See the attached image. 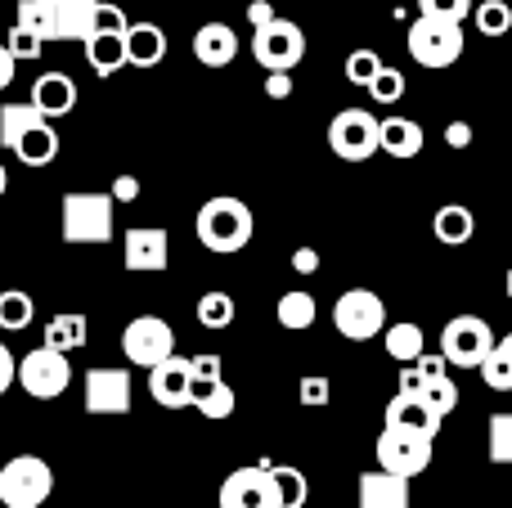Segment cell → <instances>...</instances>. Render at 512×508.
Listing matches in <instances>:
<instances>
[{
    "instance_id": "6da1fadb",
    "label": "cell",
    "mask_w": 512,
    "mask_h": 508,
    "mask_svg": "<svg viewBox=\"0 0 512 508\" xmlns=\"http://www.w3.org/2000/svg\"><path fill=\"white\" fill-rule=\"evenodd\" d=\"M194 230H198V243H203L207 252H225V257H230V252H243L252 243L256 221H252V207L243 203V198L221 194V198H207V203L198 207Z\"/></svg>"
},
{
    "instance_id": "7a4b0ae2",
    "label": "cell",
    "mask_w": 512,
    "mask_h": 508,
    "mask_svg": "<svg viewBox=\"0 0 512 508\" xmlns=\"http://www.w3.org/2000/svg\"><path fill=\"white\" fill-rule=\"evenodd\" d=\"M405 41H409L414 63H423V68H450L463 54V23L441 18V14H418Z\"/></svg>"
},
{
    "instance_id": "3957f363",
    "label": "cell",
    "mask_w": 512,
    "mask_h": 508,
    "mask_svg": "<svg viewBox=\"0 0 512 508\" xmlns=\"http://www.w3.org/2000/svg\"><path fill=\"white\" fill-rule=\"evenodd\" d=\"M54 491V473L41 455H14L0 468V504L5 508H41Z\"/></svg>"
},
{
    "instance_id": "277c9868",
    "label": "cell",
    "mask_w": 512,
    "mask_h": 508,
    "mask_svg": "<svg viewBox=\"0 0 512 508\" xmlns=\"http://www.w3.org/2000/svg\"><path fill=\"white\" fill-rule=\"evenodd\" d=\"M113 194H68L63 198V239L68 243H108L113 239Z\"/></svg>"
},
{
    "instance_id": "5b68a950",
    "label": "cell",
    "mask_w": 512,
    "mask_h": 508,
    "mask_svg": "<svg viewBox=\"0 0 512 508\" xmlns=\"http://www.w3.org/2000/svg\"><path fill=\"white\" fill-rule=\"evenodd\" d=\"M328 149L342 162H369L373 153H382V122L364 108H346L328 122Z\"/></svg>"
},
{
    "instance_id": "8992f818",
    "label": "cell",
    "mask_w": 512,
    "mask_h": 508,
    "mask_svg": "<svg viewBox=\"0 0 512 508\" xmlns=\"http://www.w3.org/2000/svg\"><path fill=\"white\" fill-rule=\"evenodd\" d=\"M252 54L265 72H292L306 59V32L292 18H270L252 32Z\"/></svg>"
},
{
    "instance_id": "52a82bcc",
    "label": "cell",
    "mask_w": 512,
    "mask_h": 508,
    "mask_svg": "<svg viewBox=\"0 0 512 508\" xmlns=\"http://www.w3.org/2000/svg\"><path fill=\"white\" fill-rule=\"evenodd\" d=\"M333 329L342 333L346 342H369L387 329V306H382V297L369 293V288H346L333 306Z\"/></svg>"
},
{
    "instance_id": "ba28073f",
    "label": "cell",
    "mask_w": 512,
    "mask_h": 508,
    "mask_svg": "<svg viewBox=\"0 0 512 508\" xmlns=\"http://www.w3.org/2000/svg\"><path fill=\"white\" fill-rule=\"evenodd\" d=\"M72 383V365H68V351H54V347H36L18 360V387L36 401H54L63 396Z\"/></svg>"
},
{
    "instance_id": "9c48e42d",
    "label": "cell",
    "mask_w": 512,
    "mask_h": 508,
    "mask_svg": "<svg viewBox=\"0 0 512 508\" xmlns=\"http://www.w3.org/2000/svg\"><path fill=\"white\" fill-rule=\"evenodd\" d=\"M427 464H432V437H427V432L391 428V423H382L378 468L400 473V477H418V473H427Z\"/></svg>"
},
{
    "instance_id": "30bf717a",
    "label": "cell",
    "mask_w": 512,
    "mask_h": 508,
    "mask_svg": "<svg viewBox=\"0 0 512 508\" xmlns=\"http://www.w3.org/2000/svg\"><path fill=\"white\" fill-rule=\"evenodd\" d=\"M441 351L450 356V365L459 369H481L486 356L495 351V333L481 315H454L441 329Z\"/></svg>"
},
{
    "instance_id": "8fae6325",
    "label": "cell",
    "mask_w": 512,
    "mask_h": 508,
    "mask_svg": "<svg viewBox=\"0 0 512 508\" xmlns=\"http://www.w3.org/2000/svg\"><path fill=\"white\" fill-rule=\"evenodd\" d=\"M122 356L131 360V365L153 369L167 356H176V333H171V324L162 320V315H135L122 329Z\"/></svg>"
},
{
    "instance_id": "7c38bea8",
    "label": "cell",
    "mask_w": 512,
    "mask_h": 508,
    "mask_svg": "<svg viewBox=\"0 0 512 508\" xmlns=\"http://www.w3.org/2000/svg\"><path fill=\"white\" fill-rule=\"evenodd\" d=\"M149 396L162 410H185L194 405V360L167 356L162 365L149 369Z\"/></svg>"
},
{
    "instance_id": "4fadbf2b",
    "label": "cell",
    "mask_w": 512,
    "mask_h": 508,
    "mask_svg": "<svg viewBox=\"0 0 512 508\" xmlns=\"http://www.w3.org/2000/svg\"><path fill=\"white\" fill-rule=\"evenodd\" d=\"M221 508H283L270 468H239L221 482Z\"/></svg>"
},
{
    "instance_id": "5bb4252c",
    "label": "cell",
    "mask_w": 512,
    "mask_h": 508,
    "mask_svg": "<svg viewBox=\"0 0 512 508\" xmlns=\"http://www.w3.org/2000/svg\"><path fill=\"white\" fill-rule=\"evenodd\" d=\"M126 410H131V374L126 369H90L86 414H126Z\"/></svg>"
},
{
    "instance_id": "9a60e30c",
    "label": "cell",
    "mask_w": 512,
    "mask_h": 508,
    "mask_svg": "<svg viewBox=\"0 0 512 508\" xmlns=\"http://www.w3.org/2000/svg\"><path fill=\"white\" fill-rule=\"evenodd\" d=\"M126 270H140V275H158L171 266V239L158 225H140V230H126Z\"/></svg>"
},
{
    "instance_id": "2e32d148",
    "label": "cell",
    "mask_w": 512,
    "mask_h": 508,
    "mask_svg": "<svg viewBox=\"0 0 512 508\" xmlns=\"http://www.w3.org/2000/svg\"><path fill=\"white\" fill-rule=\"evenodd\" d=\"M32 104L41 108V117H68L72 108H77V81L68 77V72H45V77H36L32 86Z\"/></svg>"
},
{
    "instance_id": "e0dca14e",
    "label": "cell",
    "mask_w": 512,
    "mask_h": 508,
    "mask_svg": "<svg viewBox=\"0 0 512 508\" xmlns=\"http://www.w3.org/2000/svg\"><path fill=\"white\" fill-rule=\"evenodd\" d=\"M239 54V32L230 23H203L194 32V59L207 63V68H225Z\"/></svg>"
},
{
    "instance_id": "ac0fdd59",
    "label": "cell",
    "mask_w": 512,
    "mask_h": 508,
    "mask_svg": "<svg viewBox=\"0 0 512 508\" xmlns=\"http://www.w3.org/2000/svg\"><path fill=\"white\" fill-rule=\"evenodd\" d=\"M360 508H409V477L400 473H364L360 477Z\"/></svg>"
},
{
    "instance_id": "d6986e66",
    "label": "cell",
    "mask_w": 512,
    "mask_h": 508,
    "mask_svg": "<svg viewBox=\"0 0 512 508\" xmlns=\"http://www.w3.org/2000/svg\"><path fill=\"white\" fill-rule=\"evenodd\" d=\"M387 423H391V428L427 432V437H436V432H441V414H436L423 396H409V392H396V401L387 405Z\"/></svg>"
},
{
    "instance_id": "ffe728a7",
    "label": "cell",
    "mask_w": 512,
    "mask_h": 508,
    "mask_svg": "<svg viewBox=\"0 0 512 508\" xmlns=\"http://www.w3.org/2000/svg\"><path fill=\"white\" fill-rule=\"evenodd\" d=\"M86 45V63L99 72V77H113L131 63V50H126V32H95Z\"/></svg>"
},
{
    "instance_id": "44dd1931",
    "label": "cell",
    "mask_w": 512,
    "mask_h": 508,
    "mask_svg": "<svg viewBox=\"0 0 512 508\" xmlns=\"http://www.w3.org/2000/svg\"><path fill=\"white\" fill-rule=\"evenodd\" d=\"M126 50H131V68H158L167 54V32L158 23H131Z\"/></svg>"
},
{
    "instance_id": "7402d4cb",
    "label": "cell",
    "mask_w": 512,
    "mask_h": 508,
    "mask_svg": "<svg viewBox=\"0 0 512 508\" xmlns=\"http://www.w3.org/2000/svg\"><path fill=\"white\" fill-rule=\"evenodd\" d=\"M14 158L23 162V167H50V162L59 158V135H54L50 117H41V122H36L32 131H27L23 140H18Z\"/></svg>"
},
{
    "instance_id": "603a6c76",
    "label": "cell",
    "mask_w": 512,
    "mask_h": 508,
    "mask_svg": "<svg viewBox=\"0 0 512 508\" xmlns=\"http://www.w3.org/2000/svg\"><path fill=\"white\" fill-rule=\"evenodd\" d=\"M382 153H391V158H418L423 153V126L414 122V117H387L382 122Z\"/></svg>"
},
{
    "instance_id": "cb8c5ba5",
    "label": "cell",
    "mask_w": 512,
    "mask_h": 508,
    "mask_svg": "<svg viewBox=\"0 0 512 508\" xmlns=\"http://www.w3.org/2000/svg\"><path fill=\"white\" fill-rule=\"evenodd\" d=\"M104 0H63L59 5V36L63 41H90Z\"/></svg>"
},
{
    "instance_id": "d4e9b609",
    "label": "cell",
    "mask_w": 512,
    "mask_h": 508,
    "mask_svg": "<svg viewBox=\"0 0 512 508\" xmlns=\"http://www.w3.org/2000/svg\"><path fill=\"white\" fill-rule=\"evenodd\" d=\"M432 230H436V239H441V243H450V248H463V243L477 234V216H472L463 203H445V207H436Z\"/></svg>"
},
{
    "instance_id": "484cf974",
    "label": "cell",
    "mask_w": 512,
    "mask_h": 508,
    "mask_svg": "<svg viewBox=\"0 0 512 508\" xmlns=\"http://www.w3.org/2000/svg\"><path fill=\"white\" fill-rule=\"evenodd\" d=\"M194 410L203 419H230L234 414V387L225 378H194Z\"/></svg>"
},
{
    "instance_id": "4316f807",
    "label": "cell",
    "mask_w": 512,
    "mask_h": 508,
    "mask_svg": "<svg viewBox=\"0 0 512 508\" xmlns=\"http://www.w3.org/2000/svg\"><path fill=\"white\" fill-rule=\"evenodd\" d=\"M23 32L41 36V41H54L59 36V5L54 0H18V18H14Z\"/></svg>"
},
{
    "instance_id": "83f0119b",
    "label": "cell",
    "mask_w": 512,
    "mask_h": 508,
    "mask_svg": "<svg viewBox=\"0 0 512 508\" xmlns=\"http://www.w3.org/2000/svg\"><path fill=\"white\" fill-rule=\"evenodd\" d=\"M86 315H54L50 324H45V347H54V351H77V347H86Z\"/></svg>"
},
{
    "instance_id": "f1b7e54d",
    "label": "cell",
    "mask_w": 512,
    "mask_h": 508,
    "mask_svg": "<svg viewBox=\"0 0 512 508\" xmlns=\"http://www.w3.org/2000/svg\"><path fill=\"white\" fill-rule=\"evenodd\" d=\"M36 122H41V108H36V104H5V108H0V144L14 153L18 140H23Z\"/></svg>"
},
{
    "instance_id": "f546056e",
    "label": "cell",
    "mask_w": 512,
    "mask_h": 508,
    "mask_svg": "<svg viewBox=\"0 0 512 508\" xmlns=\"http://www.w3.org/2000/svg\"><path fill=\"white\" fill-rule=\"evenodd\" d=\"M32 320H36V302L23 293V288H5L0 293V329L5 333H23V329H32Z\"/></svg>"
},
{
    "instance_id": "4dcf8cb0",
    "label": "cell",
    "mask_w": 512,
    "mask_h": 508,
    "mask_svg": "<svg viewBox=\"0 0 512 508\" xmlns=\"http://www.w3.org/2000/svg\"><path fill=\"white\" fill-rule=\"evenodd\" d=\"M387 356L396 360V365H414L418 356H423V329L418 324H391L387 329Z\"/></svg>"
},
{
    "instance_id": "1f68e13d",
    "label": "cell",
    "mask_w": 512,
    "mask_h": 508,
    "mask_svg": "<svg viewBox=\"0 0 512 508\" xmlns=\"http://www.w3.org/2000/svg\"><path fill=\"white\" fill-rule=\"evenodd\" d=\"M472 18H477L481 36H508L512 32V5L508 0H481V5L472 9Z\"/></svg>"
},
{
    "instance_id": "d6a6232c",
    "label": "cell",
    "mask_w": 512,
    "mask_h": 508,
    "mask_svg": "<svg viewBox=\"0 0 512 508\" xmlns=\"http://www.w3.org/2000/svg\"><path fill=\"white\" fill-rule=\"evenodd\" d=\"M279 324L283 329H310V324H315V297L310 293H283L279 297Z\"/></svg>"
},
{
    "instance_id": "836d02e7",
    "label": "cell",
    "mask_w": 512,
    "mask_h": 508,
    "mask_svg": "<svg viewBox=\"0 0 512 508\" xmlns=\"http://www.w3.org/2000/svg\"><path fill=\"white\" fill-rule=\"evenodd\" d=\"M194 315H198L203 329H230L234 324V297L230 293H207L203 302L194 306Z\"/></svg>"
},
{
    "instance_id": "e575fe53",
    "label": "cell",
    "mask_w": 512,
    "mask_h": 508,
    "mask_svg": "<svg viewBox=\"0 0 512 508\" xmlns=\"http://www.w3.org/2000/svg\"><path fill=\"white\" fill-rule=\"evenodd\" d=\"M270 477H274V491H279V504L283 508H301V504H306L310 486H306V477H301L297 468L279 464V468H270Z\"/></svg>"
},
{
    "instance_id": "d590c367",
    "label": "cell",
    "mask_w": 512,
    "mask_h": 508,
    "mask_svg": "<svg viewBox=\"0 0 512 508\" xmlns=\"http://www.w3.org/2000/svg\"><path fill=\"white\" fill-rule=\"evenodd\" d=\"M481 378H486L490 392H512V351L504 347V342H495V351L486 356Z\"/></svg>"
},
{
    "instance_id": "8d00e7d4",
    "label": "cell",
    "mask_w": 512,
    "mask_h": 508,
    "mask_svg": "<svg viewBox=\"0 0 512 508\" xmlns=\"http://www.w3.org/2000/svg\"><path fill=\"white\" fill-rule=\"evenodd\" d=\"M382 68H387V63H382L373 50H351V54H346V81H351V86H364V90H369L373 77H378Z\"/></svg>"
},
{
    "instance_id": "74e56055",
    "label": "cell",
    "mask_w": 512,
    "mask_h": 508,
    "mask_svg": "<svg viewBox=\"0 0 512 508\" xmlns=\"http://www.w3.org/2000/svg\"><path fill=\"white\" fill-rule=\"evenodd\" d=\"M490 459L495 464H512V410L490 419Z\"/></svg>"
},
{
    "instance_id": "f35d334b",
    "label": "cell",
    "mask_w": 512,
    "mask_h": 508,
    "mask_svg": "<svg viewBox=\"0 0 512 508\" xmlns=\"http://www.w3.org/2000/svg\"><path fill=\"white\" fill-rule=\"evenodd\" d=\"M423 401L445 419V414H454V405H459V387H454V378H432V383L423 387Z\"/></svg>"
},
{
    "instance_id": "ab89813d",
    "label": "cell",
    "mask_w": 512,
    "mask_h": 508,
    "mask_svg": "<svg viewBox=\"0 0 512 508\" xmlns=\"http://www.w3.org/2000/svg\"><path fill=\"white\" fill-rule=\"evenodd\" d=\"M369 95L378 99V104H396V99L405 95V72H400V68H382L378 77H373Z\"/></svg>"
},
{
    "instance_id": "60d3db41",
    "label": "cell",
    "mask_w": 512,
    "mask_h": 508,
    "mask_svg": "<svg viewBox=\"0 0 512 508\" xmlns=\"http://www.w3.org/2000/svg\"><path fill=\"white\" fill-rule=\"evenodd\" d=\"M472 9H477V0H418V14H441L454 18V23L472 18Z\"/></svg>"
},
{
    "instance_id": "b9f144b4",
    "label": "cell",
    "mask_w": 512,
    "mask_h": 508,
    "mask_svg": "<svg viewBox=\"0 0 512 508\" xmlns=\"http://www.w3.org/2000/svg\"><path fill=\"white\" fill-rule=\"evenodd\" d=\"M328 396H333V383H328L324 374H315V378H301V405H310V410H319V405H328Z\"/></svg>"
},
{
    "instance_id": "7bdbcfd3",
    "label": "cell",
    "mask_w": 512,
    "mask_h": 508,
    "mask_svg": "<svg viewBox=\"0 0 512 508\" xmlns=\"http://www.w3.org/2000/svg\"><path fill=\"white\" fill-rule=\"evenodd\" d=\"M41 36H32V32H23V27L14 23V32H9V50H14V59H36L41 54Z\"/></svg>"
},
{
    "instance_id": "ee69618b",
    "label": "cell",
    "mask_w": 512,
    "mask_h": 508,
    "mask_svg": "<svg viewBox=\"0 0 512 508\" xmlns=\"http://www.w3.org/2000/svg\"><path fill=\"white\" fill-rule=\"evenodd\" d=\"M95 32H131V18L122 14V9L117 5H99V23H95Z\"/></svg>"
},
{
    "instance_id": "f6af8a7d",
    "label": "cell",
    "mask_w": 512,
    "mask_h": 508,
    "mask_svg": "<svg viewBox=\"0 0 512 508\" xmlns=\"http://www.w3.org/2000/svg\"><path fill=\"white\" fill-rule=\"evenodd\" d=\"M414 365H418V374H423L427 383H432V378H450V356H445V351H436V356H427L423 351Z\"/></svg>"
},
{
    "instance_id": "bcb514c9",
    "label": "cell",
    "mask_w": 512,
    "mask_h": 508,
    "mask_svg": "<svg viewBox=\"0 0 512 508\" xmlns=\"http://www.w3.org/2000/svg\"><path fill=\"white\" fill-rule=\"evenodd\" d=\"M14 383H18V360H14V351L0 342V396H5Z\"/></svg>"
},
{
    "instance_id": "7dc6e473",
    "label": "cell",
    "mask_w": 512,
    "mask_h": 508,
    "mask_svg": "<svg viewBox=\"0 0 512 508\" xmlns=\"http://www.w3.org/2000/svg\"><path fill=\"white\" fill-rule=\"evenodd\" d=\"M265 95H270V99H288L292 95V77H288V72H270V77H265Z\"/></svg>"
},
{
    "instance_id": "c3c4849f",
    "label": "cell",
    "mask_w": 512,
    "mask_h": 508,
    "mask_svg": "<svg viewBox=\"0 0 512 508\" xmlns=\"http://www.w3.org/2000/svg\"><path fill=\"white\" fill-rule=\"evenodd\" d=\"M113 198H117V203H135V198H140V180H135V176H117L113 180Z\"/></svg>"
},
{
    "instance_id": "681fc988",
    "label": "cell",
    "mask_w": 512,
    "mask_h": 508,
    "mask_svg": "<svg viewBox=\"0 0 512 508\" xmlns=\"http://www.w3.org/2000/svg\"><path fill=\"white\" fill-rule=\"evenodd\" d=\"M292 270H297V275H315V270H319V252L315 248H297V252H292Z\"/></svg>"
},
{
    "instance_id": "f907efd6",
    "label": "cell",
    "mask_w": 512,
    "mask_h": 508,
    "mask_svg": "<svg viewBox=\"0 0 512 508\" xmlns=\"http://www.w3.org/2000/svg\"><path fill=\"white\" fill-rule=\"evenodd\" d=\"M194 378H221V356H194Z\"/></svg>"
},
{
    "instance_id": "816d5d0a",
    "label": "cell",
    "mask_w": 512,
    "mask_h": 508,
    "mask_svg": "<svg viewBox=\"0 0 512 508\" xmlns=\"http://www.w3.org/2000/svg\"><path fill=\"white\" fill-rule=\"evenodd\" d=\"M472 140V126L468 122H454V126H445V144H454V149H463V144Z\"/></svg>"
},
{
    "instance_id": "f5cc1de1",
    "label": "cell",
    "mask_w": 512,
    "mask_h": 508,
    "mask_svg": "<svg viewBox=\"0 0 512 508\" xmlns=\"http://www.w3.org/2000/svg\"><path fill=\"white\" fill-rule=\"evenodd\" d=\"M14 50H9V45H0V90L9 86V81H14Z\"/></svg>"
},
{
    "instance_id": "db71d44e",
    "label": "cell",
    "mask_w": 512,
    "mask_h": 508,
    "mask_svg": "<svg viewBox=\"0 0 512 508\" xmlns=\"http://www.w3.org/2000/svg\"><path fill=\"white\" fill-rule=\"evenodd\" d=\"M248 18H252L256 27H261V23H270V18H279V14H274L270 0H252V5H248Z\"/></svg>"
},
{
    "instance_id": "11a10c76",
    "label": "cell",
    "mask_w": 512,
    "mask_h": 508,
    "mask_svg": "<svg viewBox=\"0 0 512 508\" xmlns=\"http://www.w3.org/2000/svg\"><path fill=\"white\" fill-rule=\"evenodd\" d=\"M5 189H9V171H5V162H0V198H5Z\"/></svg>"
},
{
    "instance_id": "9f6ffc18",
    "label": "cell",
    "mask_w": 512,
    "mask_h": 508,
    "mask_svg": "<svg viewBox=\"0 0 512 508\" xmlns=\"http://www.w3.org/2000/svg\"><path fill=\"white\" fill-rule=\"evenodd\" d=\"M504 288H508V297H512V270H508V279H504Z\"/></svg>"
},
{
    "instance_id": "6f0895ef",
    "label": "cell",
    "mask_w": 512,
    "mask_h": 508,
    "mask_svg": "<svg viewBox=\"0 0 512 508\" xmlns=\"http://www.w3.org/2000/svg\"><path fill=\"white\" fill-rule=\"evenodd\" d=\"M54 5H63V0H54Z\"/></svg>"
}]
</instances>
